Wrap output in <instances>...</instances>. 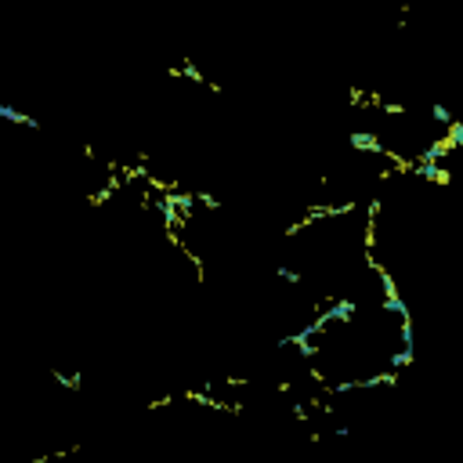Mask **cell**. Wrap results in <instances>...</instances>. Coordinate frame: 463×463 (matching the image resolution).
<instances>
[{
  "label": "cell",
  "mask_w": 463,
  "mask_h": 463,
  "mask_svg": "<svg viewBox=\"0 0 463 463\" xmlns=\"http://www.w3.org/2000/svg\"><path fill=\"white\" fill-rule=\"evenodd\" d=\"M348 149L362 152V156H380V152H387V145L373 127H355V131H348Z\"/></svg>",
  "instance_id": "6da1fadb"
},
{
  "label": "cell",
  "mask_w": 463,
  "mask_h": 463,
  "mask_svg": "<svg viewBox=\"0 0 463 463\" xmlns=\"http://www.w3.org/2000/svg\"><path fill=\"white\" fill-rule=\"evenodd\" d=\"M0 120H4V123H15V127L40 131V120L29 116V113H22V109H18V105H11V101H0Z\"/></svg>",
  "instance_id": "7a4b0ae2"
},
{
  "label": "cell",
  "mask_w": 463,
  "mask_h": 463,
  "mask_svg": "<svg viewBox=\"0 0 463 463\" xmlns=\"http://www.w3.org/2000/svg\"><path fill=\"white\" fill-rule=\"evenodd\" d=\"M427 116H431L434 127H441V131H449V127H453V120H456V113H453V105H449V101H431Z\"/></svg>",
  "instance_id": "3957f363"
},
{
  "label": "cell",
  "mask_w": 463,
  "mask_h": 463,
  "mask_svg": "<svg viewBox=\"0 0 463 463\" xmlns=\"http://www.w3.org/2000/svg\"><path fill=\"white\" fill-rule=\"evenodd\" d=\"M276 279L286 286H304V271L293 268V264H276Z\"/></svg>",
  "instance_id": "277c9868"
},
{
  "label": "cell",
  "mask_w": 463,
  "mask_h": 463,
  "mask_svg": "<svg viewBox=\"0 0 463 463\" xmlns=\"http://www.w3.org/2000/svg\"><path fill=\"white\" fill-rule=\"evenodd\" d=\"M55 384L66 387V391H73V394H80V391H83V376H80V373H58V369H55Z\"/></svg>",
  "instance_id": "5b68a950"
},
{
  "label": "cell",
  "mask_w": 463,
  "mask_h": 463,
  "mask_svg": "<svg viewBox=\"0 0 463 463\" xmlns=\"http://www.w3.org/2000/svg\"><path fill=\"white\" fill-rule=\"evenodd\" d=\"M446 141H449V149L456 152V149H463V116H456L453 120V127L446 131Z\"/></svg>",
  "instance_id": "8992f818"
}]
</instances>
